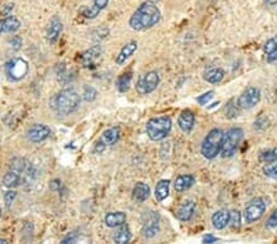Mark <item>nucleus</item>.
<instances>
[{
    "mask_svg": "<svg viewBox=\"0 0 277 244\" xmlns=\"http://www.w3.org/2000/svg\"><path fill=\"white\" fill-rule=\"evenodd\" d=\"M16 197V193L15 191H8V193L4 195V202H5L6 207H10L11 204H13L14 199Z\"/></svg>",
    "mask_w": 277,
    "mask_h": 244,
    "instance_id": "obj_36",
    "label": "nucleus"
},
{
    "mask_svg": "<svg viewBox=\"0 0 277 244\" xmlns=\"http://www.w3.org/2000/svg\"><path fill=\"white\" fill-rule=\"evenodd\" d=\"M131 238H132L131 231H130V228H128V226L126 225V223L118 226V229L114 233V237H112L114 242L118 244L130 243Z\"/></svg>",
    "mask_w": 277,
    "mask_h": 244,
    "instance_id": "obj_23",
    "label": "nucleus"
},
{
    "mask_svg": "<svg viewBox=\"0 0 277 244\" xmlns=\"http://www.w3.org/2000/svg\"><path fill=\"white\" fill-rule=\"evenodd\" d=\"M229 218H230V212L227 211V210H218L212 215V226H213L216 229L221 231L224 229L227 226L229 225Z\"/></svg>",
    "mask_w": 277,
    "mask_h": 244,
    "instance_id": "obj_16",
    "label": "nucleus"
},
{
    "mask_svg": "<svg viewBox=\"0 0 277 244\" xmlns=\"http://www.w3.org/2000/svg\"><path fill=\"white\" fill-rule=\"evenodd\" d=\"M276 49H277V36L269 38V40L266 41V43L264 45V52L266 54L271 53V52L275 51Z\"/></svg>",
    "mask_w": 277,
    "mask_h": 244,
    "instance_id": "obj_32",
    "label": "nucleus"
},
{
    "mask_svg": "<svg viewBox=\"0 0 277 244\" xmlns=\"http://www.w3.org/2000/svg\"><path fill=\"white\" fill-rule=\"evenodd\" d=\"M266 211V204L261 197H255L245 206L244 210V220L246 223H254L264 216Z\"/></svg>",
    "mask_w": 277,
    "mask_h": 244,
    "instance_id": "obj_7",
    "label": "nucleus"
},
{
    "mask_svg": "<svg viewBox=\"0 0 277 244\" xmlns=\"http://www.w3.org/2000/svg\"><path fill=\"white\" fill-rule=\"evenodd\" d=\"M243 136H244V132L240 127H233L224 133L221 149L223 158H230L237 153V149L242 142Z\"/></svg>",
    "mask_w": 277,
    "mask_h": 244,
    "instance_id": "obj_5",
    "label": "nucleus"
},
{
    "mask_svg": "<svg viewBox=\"0 0 277 244\" xmlns=\"http://www.w3.org/2000/svg\"><path fill=\"white\" fill-rule=\"evenodd\" d=\"M260 161L264 162V163H274L277 161V148H271V149L264 150L261 154H260Z\"/></svg>",
    "mask_w": 277,
    "mask_h": 244,
    "instance_id": "obj_29",
    "label": "nucleus"
},
{
    "mask_svg": "<svg viewBox=\"0 0 277 244\" xmlns=\"http://www.w3.org/2000/svg\"><path fill=\"white\" fill-rule=\"evenodd\" d=\"M262 173L266 175L267 178H271V179L277 180V163L274 162V163H269L267 165H265L262 168Z\"/></svg>",
    "mask_w": 277,
    "mask_h": 244,
    "instance_id": "obj_30",
    "label": "nucleus"
},
{
    "mask_svg": "<svg viewBox=\"0 0 277 244\" xmlns=\"http://www.w3.org/2000/svg\"><path fill=\"white\" fill-rule=\"evenodd\" d=\"M100 9L96 8L95 5H91V6H88V5H84L83 8L80 9L79 13L80 15H83L85 19H95L98 15L100 14Z\"/></svg>",
    "mask_w": 277,
    "mask_h": 244,
    "instance_id": "obj_28",
    "label": "nucleus"
},
{
    "mask_svg": "<svg viewBox=\"0 0 277 244\" xmlns=\"http://www.w3.org/2000/svg\"><path fill=\"white\" fill-rule=\"evenodd\" d=\"M80 105V97L74 89H64L57 93L49 101V106L58 116H68Z\"/></svg>",
    "mask_w": 277,
    "mask_h": 244,
    "instance_id": "obj_2",
    "label": "nucleus"
},
{
    "mask_svg": "<svg viewBox=\"0 0 277 244\" xmlns=\"http://www.w3.org/2000/svg\"><path fill=\"white\" fill-rule=\"evenodd\" d=\"M59 188H61V181H59L58 179L53 180V181L51 182V189H52V190H59Z\"/></svg>",
    "mask_w": 277,
    "mask_h": 244,
    "instance_id": "obj_43",
    "label": "nucleus"
},
{
    "mask_svg": "<svg viewBox=\"0 0 277 244\" xmlns=\"http://www.w3.org/2000/svg\"><path fill=\"white\" fill-rule=\"evenodd\" d=\"M75 241H77V234L74 232H70L62 239V243H74Z\"/></svg>",
    "mask_w": 277,
    "mask_h": 244,
    "instance_id": "obj_39",
    "label": "nucleus"
},
{
    "mask_svg": "<svg viewBox=\"0 0 277 244\" xmlns=\"http://www.w3.org/2000/svg\"><path fill=\"white\" fill-rule=\"evenodd\" d=\"M137 47H138V43L136 41H131V42L126 43L122 47V49H121L120 53H118V56L116 57V63L117 65H123L136 52Z\"/></svg>",
    "mask_w": 277,
    "mask_h": 244,
    "instance_id": "obj_22",
    "label": "nucleus"
},
{
    "mask_svg": "<svg viewBox=\"0 0 277 244\" xmlns=\"http://www.w3.org/2000/svg\"><path fill=\"white\" fill-rule=\"evenodd\" d=\"M62 30H63V24H62L61 19H59L57 15H54V16L49 20V24H48L47 40L49 41V42L57 41V38L61 36Z\"/></svg>",
    "mask_w": 277,
    "mask_h": 244,
    "instance_id": "obj_15",
    "label": "nucleus"
},
{
    "mask_svg": "<svg viewBox=\"0 0 277 244\" xmlns=\"http://www.w3.org/2000/svg\"><path fill=\"white\" fill-rule=\"evenodd\" d=\"M132 196L133 200L137 202H143L146 201L150 196V188L146 182H137L134 186L133 191H132Z\"/></svg>",
    "mask_w": 277,
    "mask_h": 244,
    "instance_id": "obj_19",
    "label": "nucleus"
},
{
    "mask_svg": "<svg viewBox=\"0 0 277 244\" xmlns=\"http://www.w3.org/2000/svg\"><path fill=\"white\" fill-rule=\"evenodd\" d=\"M5 243H9V242H8V239L0 238V244H5Z\"/></svg>",
    "mask_w": 277,
    "mask_h": 244,
    "instance_id": "obj_46",
    "label": "nucleus"
},
{
    "mask_svg": "<svg viewBox=\"0 0 277 244\" xmlns=\"http://www.w3.org/2000/svg\"><path fill=\"white\" fill-rule=\"evenodd\" d=\"M173 127V121L169 116H158L152 117L146 125V131L152 141H162L168 137Z\"/></svg>",
    "mask_w": 277,
    "mask_h": 244,
    "instance_id": "obj_3",
    "label": "nucleus"
},
{
    "mask_svg": "<svg viewBox=\"0 0 277 244\" xmlns=\"http://www.w3.org/2000/svg\"><path fill=\"white\" fill-rule=\"evenodd\" d=\"M240 221H242V215L238 210H233L230 212V218H229V225L232 226L233 228H239L240 227Z\"/></svg>",
    "mask_w": 277,
    "mask_h": 244,
    "instance_id": "obj_31",
    "label": "nucleus"
},
{
    "mask_svg": "<svg viewBox=\"0 0 277 244\" xmlns=\"http://www.w3.org/2000/svg\"><path fill=\"white\" fill-rule=\"evenodd\" d=\"M93 1L96 8H99L100 10H104L107 6V4H109L110 0H93Z\"/></svg>",
    "mask_w": 277,
    "mask_h": 244,
    "instance_id": "obj_40",
    "label": "nucleus"
},
{
    "mask_svg": "<svg viewBox=\"0 0 277 244\" xmlns=\"http://www.w3.org/2000/svg\"><path fill=\"white\" fill-rule=\"evenodd\" d=\"M202 242L206 244H212V243H216V242H218V238H217V237H214L213 234L207 233L206 236H203Z\"/></svg>",
    "mask_w": 277,
    "mask_h": 244,
    "instance_id": "obj_37",
    "label": "nucleus"
},
{
    "mask_svg": "<svg viewBox=\"0 0 277 244\" xmlns=\"http://www.w3.org/2000/svg\"><path fill=\"white\" fill-rule=\"evenodd\" d=\"M132 78H133V73L126 72L118 77L117 81H116V86L120 93H126L130 89V84H131Z\"/></svg>",
    "mask_w": 277,
    "mask_h": 244,
    "instance_id": "obj_27",
    "label": "nucleus"
},
{
    "mask_svg": "<svg viewBox=\"0 0 277 244\" xmlns=\"http://www.w3.org/2000/svg\"><path fill=\"white\" fill-rule=\"evenodd\" d=\"M195 181V177L192 174H184L180 175V177L176 178L175 182H174V189H175L178 193H182V191L189 190L191 186H194Z\"/></svg>",
    "mask_w": 277,
    "mask_h": 244,
    "instance_id": "obj_17",
    "label": "nucleus"
},
{
    "mask_svg": "<svg viewBox=\"0 0 277 244\" xmlns=\"http://www.w3.org/2000/svg\"><path fill=\"white\" fill-rule=\"evenodd\" d=\"M277 61V49L275 51H272L271 53L267 54V62L269 63H274Z\"/></svg>",
    "mask_w": 277,
    "mask_h": 244,
    "instance_id": "obj_42",
    "label": "nucleus"
},
{
    "mask_svg": "<svg viewBox=\"0 0 277 244\" xmlns=\"http://www.w3.org/2000/svg\"><path fill=\"white\" fill-rule=\"evenodd\" d=\"M267 5H277V0H264Z\"/></svg>",
    "mask_w": 277,
    "mask_h": 244,
    "instance_id": "obj_45",
    "label": "nucleus"
},
{
    "mask_svg": "<svg viewBox=\"0 0 277 244\" xmlns=\"http://www.w3.org/2000/svg\"><path fill=\"white\" fill-rule=\"evenodd\" d=\"M162 14L159 8L152 1H144L138 6L130 19V26L136 31L152 29L160 21Z\"/></svg>",
    "mask_w": 277,
    "mask_h": 244,
    "instance_id": "obj_1",
    "label": "nucleus"
},
{
    "mask_svg": "<svg viewBox=\"0 0 277 244\" xmlns=\"http://www.w3.org/2000/svg\"><path fill=\"white\" fill-rule=\"evenodd\" d=\"M126 220H127V216L125 212H109L105 216V225L110 228H115L126 223Z\"/></svg>",
    "mask_w": 277,
    "mask_h": 244,
    "instance_id": "obj_21",
    "label": "nucleus"
},
{
    "mask_svg": "<svg viewBox=\"0 0 277 244\" xmlns=\"http://www.w3.org/2000/svg\"><path fill=\"white\" fill-rule=\"evenodd\" d=\"M11 9H13V4H10V5H4V10H3L4 15H6V16H8L9 13L11 11Z\"/></svg>",
    "mask_w": 277,
    "mask_h": 244,
    "instance_id": "obj_44",
    "label": "nucleus"
},
{
    "mask_svg": "<svg viewBox=\"0 0 277 244\" xmlns=\"http://www.w3.org/2000/svg\"><path fill=\"white\" fill-rule=\"evenodd\" d=\"M214 97V91L213 90H210V91H207V93H205V94H202V95H200V97L197 98V102L198 104H201V105H206V104H208V102L211 101V99Z\"/></svg>",
    "mask_w": 277,
    "mask_h": 244,
    "instance_id": "obj_34",
    "label": "nucleus"
},
{
    "mask_svg": "<svg viewBox=\"0 0 277 244\" xmlns=\"http://www.w3.org/2000/svg\"><path fill=\"white\" fill-rule=\"evenodd\" d=\"M100 53H101L100 46H94V47L89 49L88 51L81 53V56H80V62H81L83 65H85V67H89V65H94L96 59L99 58Z\"/></svg>",
    "mask_w": 277,
    "mask_h": 244,
    "instance_id": "obj_20",
    "label": "nucleus"
},
{
    "mask_svg": "<svg viewBox=\"0 0 277 244\" xmlns=\"http://www.w3.org/2000/svg\"><path fill=\"white\" fill-rule=\"evenodd\" d=\"M0 216H1V209H0Z\"/></svg>",
    "mask_w": 277,
    "mask_h": 244,
    "instance_id": "obj_47",
    "label": "nucleus"
},
{
    "mask_svg": "<svg viewBox=\"0 0 277 244\" xmlns=\"http://www.w3.org/2000/svg\"><path fill=\"white\" fill-rule=\"evenodd\" d=\"M203 79L211 84H218L224 79V70L222 68H212L203 74Z\"/></svg>",
    "mask_w": 277,
    "mask_h": 244,
    "instance_id": "obj_26",
    "label": "nucleus"
},
{
    "mask_svg": "<svg viewBox=\"0 0 277 244\" xmlns=\"http://www.w3.org/2000/svg\"><path fill=\"white\" fill-rule=\"evenodd\" d=\"M266 124H267V120H266V118H265V117L259 118L258 121H255V124H254V125H255V126H254V127H255L256 130L266 129V127H267V125H266Z\"/></svg>",
    "mask_w": 277,
    "mask_h": 244,
    "instance_id": "obj_38",
    "label": "nucleus"
},
{
    "mask_svg": "<svg viewBox=\"0 0 277 244\" xmlns=\"http://www.w3.org/2000/svg\"><path fill=\"white\" fill-rule=\"evenodd\" d=\"M5 72L10 81H21V79H24L26 77L27 72H29V65L24 59L14 58L11 59L10 62L6 63Z\"/></svg>",
    "mask_w": 277,
    "mask_h": 244,
    "instance_id": "obj_9",
    "label": "nucleus"
},
{
    "mask_svg": "<svg viewBox=\"0 0 277 244\" xmlns=\"http://www.w3.org/2000/svg\"><path fill=\"white\" fill-rule=\"evenodd\" d=\"M118 138H120V129L118 127H111V129L104 131V133L101 134V138H100V142L96 143L95 150L98 152H101L104 150V148L106 146H114L115 143H117Z\"/></svg>",
    "mask_w": 277,
    "mask_h": 244,
    "instance_id": "obj_12",
    "label": "nucleus"
},
{
    "mask_svg": "<svg viewBox=\"0 0 277 244\" xmlns=\"http://www.w3.org/2000/svg\"><path fill=\"white\" fill-rule=\"evenodd\" d=\"M160 83V77L157 72L150 70V72L144 73L141 75L136 84V90L141 95H148L158 88Z\"/></svg>",
    "mask_w": 277,
    "mask_h": 244,
    "instance_id": "obj_6",
    "label": "nucleus"
},
{
    "mask_svg": "<svg viewBox=\"0 0 277 244\" xmlns=\"http://www.w3.org/2000/svg\"><path fill=\"white\" fill-rule=\"evenodd\" d=\"M22 181H24L22 175L13 169L9 170V172L4 175L3 179L4 185H5L6 188H16V186H19Z\"/></svg>",
    "mask_w": 277,
    "mask_h": 244,
    "instance_id": "obj_24",
    "label": "nucleus"
},
{
    "mask_svg": "<svg viewBox=\"0 0 277 244\" xmlns=\"http://www.w3.org/2000/svg\"><path fill=\"white\" fill-rule=\"evenodd\" d=\"M169 191H170V181L169 180L163 179L160 181H158L154 191L157 201H164L169 196Z\"/></svg>",
    "mask_w": 277,
    "mask_h": 244,
    "instance_id": "obj_25",
    "label": "nucleus"
},
{
    "mask_svg": "<svg viewBox=\"0 0 277 244\" xmlns=\"http://www.w3.org/2000/svg\"><path fill=\"white\" fill-rule=\"evenodd\" d=\"M195 210H196V202L192 201V200H189V201L182 202L179 209L176 210V218L182 222H187L192 218L195 213Z\"/></svg>",
    "mask_w": 277,
    "mask_h": 244,
    "instance_id": "obj_13",
    "label": "nucleus"
},
{
    "mask_svg": "<svg viewBox=\"0 0 277 244\" xmlns=\"http://www.w3.org/2000/svg\"><path fill=\"white\" fill-rule=\"evenodd\" d=\"M49 134H51V130H49V127L42 124L32 125L26 132L27 140L32 143L42 142V141L47 140L48 137H49Z\"/></svg>",
    "mask_w": 277,
    "mask_h": 244,
    "instance_id": "obj_11",
    "label": "nucleus"
},
{
    "mask_svg": "<svg viewBox=\"0 0 277 244\" xmlns=\"http://www.w3.org/2000/svg\"><path fill=\"white\" fill-rule=\"evenodd\" d=\"M21 26V22L16 16H6L5 19L0 20V33H15Z\"/></svg>",
    "mask_w": 277,
    "mask_h": 244,
    "instance_id": "obj_18",
    "label": "nucleus"
},
{
    "mask_svg": "<svg viewBox=\"0 0 277 244\" xmlns=\"http://www.w3.org/2000/svg\"><path fill=\"white\" fill-rule=\"evenodd\" d=\"M83 95L86 101H94V100L96 99V97H98V91H96L93 86H85Z\"/></svg>",
    "mask_w": 277,
    "mask_h": 244,
    "instance_id": "obj_33",
    "label": "nucleus"
},
{
    "mask_svg": "<svg viewBox=\"0 0 277 244\" xmlns=\"http://www.w3.org/2000/svg\"><path fill=\"white\" fill-rule=\"evenodd\" d=\"M260 99H261L260 89L255 88V86H249L238 98V108L243 109V110H250L260 102Z\"/></svg>",
    "mask_w": 277,
    "mask_h": 244,
    "instance_id": "obj_10",
    "label": "nucleus"
},
{
    "mask_svg": "<svg viewBox=\"0 0 277 244\" xmlns=\"http://www.w3.org/2000/svg\"><path fill=\"white\" fill-rule=\"evenodd\" d=\"M10 45L13 46L14 49H19L21 47V38L20 37H13L10 41Z\"/></svg>",
    "mask_w": 277,
    "mask_h": 244,
    "instance_id": "obj_41",
    "label": "nucleus"
},
{
    "mask_svg": "<svg viewBox=\"0 0 277 244\" xmlns=\"http://www.w3.org/2000/svg\"><path fill=\"white\" fill-rule=\"evenodd\" d=\"M266 227L270 228V229H274V228L277 227V209L275 210L271 215H270V217L267 218Z\"/></svg>",
    "mask_w": 277,
    "mask_h": 244,
    "instance_id": "obj_35",
    "label": "nucleus"
},
{
    "mask_svg": "<svg viewBox=\"0 0 277 244\" xmlns=\"http://www.w3.org/2000/svg\"><path fill=\"white\" fill-rule=\"evenodd\" d=\"M178 125L182 132L190 133L195 126V114L191 110H189V109L184 110L179 116Z\"/></svg>",
    "mask_w": 277,
    "mask_h": 244,
    "instance_id": "obj_14",
    "label": "nucleus"
},
{
    "mask_svg": "<svg viewBox=\"0 0 277 244\" xmlns=\"http://www.w3.org/2000/svg\"><path fill=\"white\" fill-rule=\"evenodd\" d=\"M142 222H143V227H142V234L144 238H153L159 232V223H160V216L158 212L155 211H148L146 212L142 217Z\"/></svg>",
    "mask_w": 277,
    "mask_h": 244,
    "instance_id": "obj_8",
    "label": "nucleus"
},
{
    "mask_svg": "<svg viewBox=\"0 0 277 244\" xmlns=\"http://www.w3.org/2000/svg\"><path fill=\"white\" fill-rule=\"evenodd\" d=\"M224 132L219 129H213L208 132L201 145V154L206 159H214L222 149Z\"/></svg>",
    "mask_w": 277,
    "mask_h": 244,
    "instance_id": "obj_4",
    "label": "nucleus"
}]
</instances>
